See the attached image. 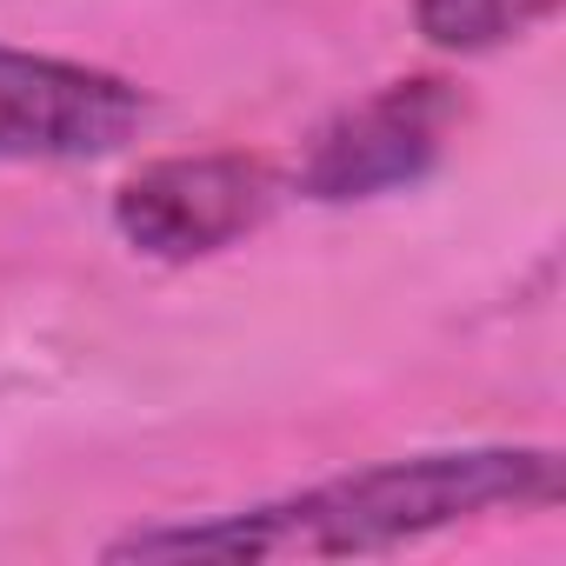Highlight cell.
<instances>
[{
	"label": "cell",
	"instance_id": "3",
	"mask_svg": "<svg viewBox=\"0 0 566 566\" xmlns=\"http://www.w3.org/2000/svg\"><path fill=\"white\" fill-rule=\"evenodd\" d=\"M147 120L154 101L127 74L0 41V160H107L134 147Z\"/></svg>",
	"mask_w": 566,
	"mask_h": 566
},
{
	"label": "cell",
	"instance_id": "2",
	"mask_svg": "<svg viewBox=\"0 0 566 566\" xmlns=\"http://www.w3.org/2000/svg\"><path fill=\"white\" fill-rule=\"evenodd\" d=\"M460 120V94L440 74H407L374 87L367 101L340 107L327 127H314L301 154V193L347 207V200H380L413 180H427L447 154V134Z\"/></svg>",
	"mask_w": 566,
	"mask_h": 566
},
{
	"label": "cell",
	"instance_id": "5",
	"mask_svg": "<svg viewBox=\"0 0 566 566\" xmlns=\"http://www.w3.org/2000/svg\"><path fill=\"white\" fill-rule=\"evenodd\" d=\"M566 0H413V28L440 54H493L546 28Z\"/></svg>",
	"mask_w": 566,
	"mask_h": 566
},
{
	"label": "cell",
	"instance_id": "1",
	"mask_svg": "<svg viewBox=\"0 0 566 566\" xmlns=\"http://www.w3.org/2000/svg\"><path fill=\"white\" fill-rule=\"evenodd\" d=\"M559 453L553 447H440L407 460L347 467L334 480L273 493L207 520H160L134 526L101 546V559H347V553H394L467 520L493 513H553L559 506Z\"/></svg>",
	"mask_w": 566,
	"mask_h": 566
},
{
	"label": "cell",
	"instance_id": "4",
	"mask_svg": "<svg viewBox=\"0 0 566 566\" xmlns=\"http://www.w3.org/2000/svg\"><path fill=\"white\" fill-rule=\"evenodd\" d=\"M280 200V180L253 154H160L114 193V227L134 253L187 266L247 240Z\"/></svg>",
	"mask_w": 566,
	"mask_h": 566
}]
</instances>
